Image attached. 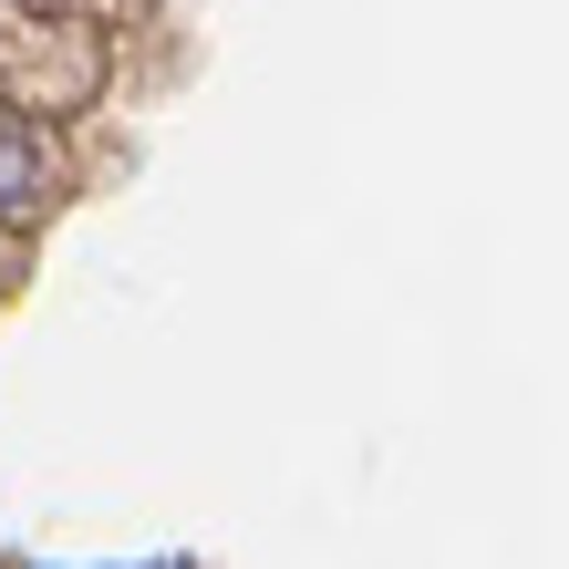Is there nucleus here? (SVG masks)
<instances>
[{"instance_id": "obj_1", "label": "nucleus", "mask_w": 569, "mask_h": 569, "mask_svg": "<svg viewBox=\"0 0 569 569\" xmlns=\"http://www.w3.org/2000/svg\"><path fill=\"white\" fill-rule=\"evenodd\" d=\"M31 208H52V146L0 114V218H31Z\"/></svg>"}]
</instances>
